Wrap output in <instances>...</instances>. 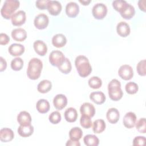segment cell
<instances>
[{
    "label": "cell",
    "instance_id": "obj_1",
    "mask_svg": "<svg viewBox=\"0 0 146 146\" xmlns=\"http://www.w3.org/2000/svg\"><path fill=\"white\" fill-rule=\"evenodd\" d=\"M75 64L79 76L82 78L88 76L92 71V67L88 58L84 55L78 56L75 60Z\"/></svg>",
    "mask_w": 146,
    "mask_h": 146
},
{
    "label": "cell",
    "instance_id": "obj_2",
    "mask_svg": "<svg viewBox=\"0 0 146 146\" xmlns=\"http://www.w3.org/2000/svg\"><path fill=\"white\" fill-rule=\"evenodd\" d=\"M43 68V63L41 60L37 58L31 59L28 63L27 75L31 80L38 79L40 76Z\"/></svg>",
    "mask_w": 146,
    "mask_h": 146
},
{
    "label": "cell",
    "instance_id": "obj_3",
    "mask_svg": "<svg viewBox=\"0 0 146 146\" xmlns=\"http://www.w3.org/2000/svg\"><path fill=\"white\" fill-rule=\"evenodd\" d=\"M20 2L17 0H6L1 9V15L6 19L11 18L15 11L19 8Z\"/></svg>",
    "mask_w": 146,
    "mask_h": 146
},
{
    "label": "cell",
    "instance_id": "obj_4",
    "mask_svg": "<svg viewBox=\"0 0 146 146\" xmlns=\"http://www.w3.org/2000/svg\"><path fill=\"white\" fill-rule=\"evenodd\" d=\"M108 93L110 98L113 101H118L121 99L123 92L121 88L120 82L113 79L108 84Z\"/></svg>",
    "mask_w": 146,
    "mask_h": 146
},
{
    "label": "cell",
    "instance_id": "obj_5",
    "mask_svg": "<svg viewBox=\"0 0 146 146\" xmlns=\"http://www.w3.org/2000/svg\"><path fill=\"white\" fill-rule=\"evenodd\" d=\"M63 53L59 50L52 51L49 55V62L52 66L59 67L60 66L65 59Z\"/></svg>",
    "mask_w": 146,
    "mask_h": 146
},
{
    "label": "cell",
    "instance_id": "obj_6",
    "mask_svg": "<svg viewBox=\"0 0 146 146\" xmlns=\"http://www.w3.org/2000/svg\"><path fill=\"white\" fill-rule=\"evenodd\" d=\"M92 13L96 19H103L107 15V7L104 3H96L92 7Z\"/></svg>",
    "mask_w": 146,
    "mask_h": 146
},
{
    "label": "cell",
    "instance_id": "obj_7",
    "mask_svg": "<svg viewBox=\"0 0 146 146\" xmlns=\"http://www.w3.org/2000/svg\"><path fill=\"white\" fill-rule=\"evenodd\" d=\"M49 23V19L48 16L44 14L41 13L37 15L34 20V24L35 27L39 30H43L46 28Z\"/></svg>",
    "mask_w": 146,
    "mask_h": 146
},
{
    "label": "cell",
    "instance_id": "obj_8",
    "mask_svg": "<svg viewBox=\"0 0 146 146\" xmlns=\"http://www.w3.org/2000/svg\"><path fill=\"white\" fill-rule=\"evenodd\" d=\"M118 74L119 76L123 80H130L133 76V68L128 64H123L119 68Z\"/></svg>",
    "mask_w": 146,
    "mask_h": 146
},
{
    "label": "cell",
    "instance_id": "obj_9",
    "mask_svg": "<svg viewBox=\"0 0 146 146\" xmlns=\"http://www.w3.org/2000/svg\"><path fill=\"white\" fill-rule=\"evenodd\" d=\"M26 20V13L23 10H19L15 13L11 18L12 24L15 26H20L23 25L25 23Z\"/></svg>",
    "mask_w": 146,
    "mask_h": 146
},
{
    "label": "cell",
    "instance_id": "obj_10",
    "mask_svg": "<svg viewBox=\"0 0 146 146\" xmlns=\"http://www.w3.org/2000/svg\"><path fill=\"white\" fill-rule=\"evenodd\" d=\"M62 5L57 1H49L47 3V9L49 13L54 16H56L62 11Z\"/></svg>",
    "mask_w": 146,
    "mask_h": 146
},
{
    "label": "cell",
    "instance_id": "obj_11",
    "mask_svg": "<svg viewBox=\"0 0 146 146\" xmlns=\"http://www.w3.org/2000/svg\"><path fill=\"white\" fill-rule=\"evenodd\" d=\"M136 116L134 112H128L125 113L123 117V123L124 125L128 128L131 129L135 127L136 122Z\"/></svg>",
    "mask_w": 146,
    "mask_h": 146
},
{
    "label": "cell",
    "instance_id": "obj_12",
    "mask_svg": "<svg viewBox=\"0 0 146 146\" xmlns=\"http://www.w3.org/2000/svg\"><path fill=\"white\" fill-rule=\"evenodd\" d=\"M53 104L56 109L61 110L67 106V99L63 94H58L54 98Z\"/></svg>",
    "mask_w": 146,
    "mask_h": 146
},
{
    "label": "cell",
    "instance_id": "obj_13",
    "mask_svg": "<svg viewBox=\"0 0 146 146\" xmlns=\"http://www.w3.org/2000/svg\"><path fill=\"white\" fill-rule=\"evenodd\" d=\"M79 12V5L74 2H70L66 5V13L70 18H74L78 15Z\"/></svg>",
    "mask_w": 146,
    "mask_h": 146
},
{
    "label": "cell",
    "instance_id": "obj_14",
    "mask_svg": "<svg viewBox=\"0 0 146 146\" xmlns=\"http://www.w3.org/2000/svg\"><path fill=\"white\" fill-rule=\"evenodd\" d=\"M80 112L82 115L92 117L95 113V108L93 104L88 102H85L80 107Z\"/></svg>",
    "mask_w": 146,
    "mask_h": 146
},
{
    "label": "cell",
    "instance_id": "obj_15",
    "mask_svg": "<svg viewBox=\"0 0 146 146\" xmlns=\"http://www.w3.org/2000/svg\"><path fill=\"white\" fill-rule=\"evenodd\" d=\"M119 13L124 19H130L135 15V10L132 5L127 3Z\"/></svg>",
    "mask_w": 146,
    "mask_h": 146
},
{
    "label": "cell",
    "instance_id": "obj_16",
    "mask_svg": "<svg viewBox=\"0 0 146 146\" xmlns=\"http://www.w3.org/2000/svg\"><path fill=\"white\" fill-rule=\"evenodd\" d=\"M14 137V133L12 129L8 128H3L0 131V140L2 142L7 143L11 141Z\"/></svg>",
    "mask_w": 146,
    "mask_h": 146
},
{
    "label": "cell",
    "instance_id": "obj_17",
    "mask_svg": "<svg viewBox=\"0 0 146 146\" xmlns=\"http://www.w3.org/2000/svg\"><path fill=\"white\" fill-rule=\"evenodd\" d=\"M116 31L120 36L126 37L130 34L129 25L125 22H120L117 25Z\"/></svg>",
    "mask_w": 146,
    "mask_h": 146
},
{
    "label": "cell",
    "instance_id": "obj_18",
    "mask_svg": "<svg viewBox=\"0 0 146 146\" xmlns=\"http://www.w3.org/2000/svg\"><path fill=\"white\" fill-rule=\"evenodd\" d=\"M8 50L10 54L12 56H18L24 53L25 48V47L21 44L13 43L9 46Z\"/></svg>",
    "mask_w": 146,
    "mask_h": 146
},
{
    "label": "cell",
    "instance_id": "obj_19",
    "mask_svg": "<svg viewBox=\"0 0 146 146\" xmlns=\"http://www.w3.org/2000/svg\"><path fill=\"white\" fill-rule=\"evenodd\" d=\"M106 117L108 122L111 124H115L119 120L120 113L116 108H111L107 112Z\"/></svg>",
    "mask_w": 146,
    "mask_h": 146
},
{
    "label": "cell",
    "instance_id": "obj_20",
    "mask_svg": "<svg viewBox=\"0 0 146 146\" xmlns=\"http://www.w3.org/2000/svg\"><path fill=\"white\" fill-rule=\"evenodd\" d=\"M11 36L14 40L17 42H23L27 38V33L22 28L15 29L11 31Z\"/></svg>",
    "mask_w": 146,
    "mask_h": 146
},
{
    "label": "cell",
    "instance_id": "obj_21",
    "mask_svg": "<svg viewBox=\"0 0 146 146\" xmlns=\"http://www.w3.org/2000/svg\"><path fill=\"white\" fill-rule=\"evenodd\" d=\"M33 47L35 51L40 56H44L47 52V47L46 43L40 40H37L34 42Z\"/></svg>",
    "mask_w": 146,
    "mask_h": 146
},
{
    "label": "cell",
    "instance_id": "obj_22",
    "mask_svg": "<svg viewBox=\"0 0 146 146\" xmlns=\"http://www.w3.org/2000/svg\"><path fill=\"white\" fill-rule=\"evenodd\" d=\"M17 131L21 136L23 137H29L33 133L34 127L31 125V124L27 125H20Z\"/></svg>",
    "mask_w": 146,
    "mask_h": 146
},
{
    "label": "cell",
    "instance_id": "obj_23",
    "mask_svg": "<svg viewBox=\"0 0 146 146\" xmlns=\"http://www.w3.org/2000/svg\"><path fill=\"white\" fill-rule=\"evenodd\" d=\"M67 39L62 34H57L52 38V43L54 46L57 48H60L66 45Z\"/></svg>",
    "mask_w": 146,
    "mask_h": 146
},
{
    "label": "cell",
    "instance_id": "obj_24",
    "mask_svg": "<svg viewBox=\"0 0 146 146\" xmlns=\"http://www.w3.org/2000/svg\"><path fill=\"white\" fill-rule=\"evenodd\" d=\"M90 99L96 104H102L106 101V96L101 91L92 92L90 95Z\"/></svg>",
    "mask_w": 146,
    "mask_h": 146
},
{
    "label": "cell",
    "instance_id": "obj_25",
    "mask_svg": "<svg viewBox=\"0 0 146 146\" xmlns=\"http://www.w3.org/2000/svg\"><path fill=\"white\" fill-rule=\"evenodd\" d=\"M64 115L66 120L70 123L75 122L78 116L76 110L73 107H70L66 109Z\"/></svg>",
    "mask_w": 146,
    "mask_h": 146
},
{
    "label": "cell",
    "instance_id": "obj_26",
    "mask_svg": "<svg viewBox=\"0 0 146 146\" xmlns=\"http://www.w3.org/2000/svg\"><path fill=\"white\" fill-rule=\"evenodd\" d=\"M17 121L20 125L30 124L31 122V116L29 112L23 111L18 115Z\"/></svg>",
    "mask_w": 146,
    "mask_h": 146
},
{
    "label": "cell",
    "instance_id": "obj_27",
    "mask_svg": "<svg viewBox=\"0 0 146 146\" xmlns=\"http://www.w3.org/2000/svg\"><path fill=\"white\" fill-rule=\"evenodd\" d=\"M36 108L38 111L41 113H47L50 108L49 102L44 99H39L36 104Z\"/></svg>",
    "mask_w": 146,
    "mask_h": 146
},
{
    "label": "cell",
    "instance_id": "obj_28",
    "mask_svg": "<svg viewBox=\"0 0 146 146\" xmlns=\"http://www.w3.org/2000/svg\"><path fill=\"white\" fill-rule=\"evenodd\" d=\"M52 88L51 82L48 80H43L39 82L37 86L38 91L40 93L45 94L51 90Z\"/></svg>",
    "mask_w": 146,
    "mask_h": 146
},
{
    "label": "cell",
    "instance_id": "obj_29",
    "mask_svg": "<svg viewBox=\"0 0 146 146\" xmlns=\"http://www.w3.org/2000/svg\"><path fill=\"white\" fill-rule=\"evenodd\" d=\"M106 123L103 119H97L93 123L92 129L95 133H100L106 129Z\"/></svg>",
    "mask_w": 146,
    "mask_h": 146
},
{
    "label": "cell",
    "instance_id": "obj_30",
    "mask_svg": "<svg viewBox=\"0 0 146 146\" xmlns=\"http://www.w3.org/2000/svg\"><path fill=\"white\" fill-rule=\"evenodd\" d=\"M83 141L87 146H98L99 144V140L94 135H87L83 138Z\"/></svg>",
    "mask_w": 146,
    "mask_h": 146
},
{
    "label": "cell",
    "instance_id": "obj_31",
    "mask_svg": "<svg viewBox=\"0 0 146 146\" xmlns=\"http://www.w3.org/2000/svg\"><path fill=\"white\" fill-rule=\"evenodd\" d=\"M83 136V131L79 128L75 127L72 128L69 131V137L71 140L79 141Z\"/></svg>",
    "mask_w": 146,
    "mask_h": 146
},
{
    "label": "cell",
    "instance_id": "obj_32",
    "mask_svg": "<svg viewBox=\"0 0 146 146\" xmlns=\"http://www.w3.org/2000/svg\"><path fill=\"white\" fill-rule=\"evenodd\" d=\"M58 68L60 71L64 74H67L70 73L72 69V66L70 60L68 58H66L63 63Z\"/></svg>",
    "mask_w": 146,
    "mask_h": 146
},
{
    "label": "cell",
    "instance_id": "obj_33",
    "mask_svg": "<svg viewBox=\"0 0 146 146\" xmlns=\"http://www.w3.org/2000/svg\"><path fill=\"white\" fill-rule=\"evenodd\" d=\"M89 86L93 89H98L102 85V79L98 76H92L88 80Z\"/></svg>",
    "mask_w": 146,
    "mask_h": 146
},
{
    "label": "cell",
    "instance_id": "obj_34",
    "mask_svg": "<svg viewBox=\"0 0 146 146\" xmlns=\"http://www.w3.org/2000/svg\"><path fill=\"white\" fill-rule=\"evenodd\" d=\"M23 66V60L19 57H16L11 62V68L14 71L21 70Z\"/></svg>",
    "mask_w": 146,
    "mask_h": 146
},
{
    "label": "cell",
    "instance_id": "obj_35",
    "mask_svg": "<svg viewBox=\"0 0 146 146\" xmlns=\"http://www.w3.org/2000/svg\"><path fill=\"white\" fill-rule=\"evenodd\" d=\"M125 89L126 92L128 94L133 95L137 93L139 90V87L136 83L133 82H129L126 84L125 86Z\"/></svg>",
    "mask_w": 146,
    "mask_h": 146
},
{
    "label": "cell",
    "instance_id": "obj_36",
    "mask_svg": "<svg viewBox=\"0 0 146 146\" xmlns=\"http://www.w3.org/2000/svg\"><path fill=\"white\" fill-rule=\"evenodd\" d=\"M80 123L81 126L86 129H88L92 126V121L91 117L86 115H82L80 119Z\"/></svg>",
    "mask_w": 146,
    "mask_h": 146
},
{
    "label": "cell",
    "instance_id": "obj_37",
    "mask_svg": "<svg viewBox=\"0 0 146 146\" xmlns=\"http://www.w3.org/2000/svg\"><path fill=\"white\" fill-rule=\"evenodd\" d=\"M136 129L140 133H145L146 132V120L145 117L140 118L135 124Z\"/></svg>",
    "mask_w": 146,
    "mask_h": 146
},
{
    "label": "cell",
    "instance_id": "obj_38",
    "mask_svg": "<svg viewBox=\"0 0 146 146\" xmlns=\"http://www.w3.org/2000/svg\"><path fill=\"white\" fill-rule=\"evenodd\" d=\"M48 119L52 124H56L59 123L61 120V115L57 111H54L49 115Z\"/></svg>",
    "mask_w": 146,
    "mask_h": 146
},
{
    "label": "cell",
    "instance_id": "obj_39",
    "mask_svg": "<svg viewBox=\"0 0 146 146\" xmlns=\"http://www.w3.org/2000/svg\"><path fill=\"white\" fill-rule=\"evenodd\" d=\"M136 70L138 74L140 76H145L146 68H145V59L140 60L137 64Z\"/></svg>",
    "mask_w": 146,
    "mask_h": 146
},
{
    "label": "cell",
    "instance_id": "obj_40",
    "mask_svg": "<svg viewBox=\"0 0 146 146\" xmlns=\"http://www.w3.org/2000/svg\"><path fill=\"white\" fill-rule=\"evenodd\" d=\"M127 2L123 0H116L112 2V6L115 10L120 12L123 8L127 5Z\"/></svg>",
    "mask_w": 146,
    "mask_h": 146
},
{
    "label": "cell",
    "instance_id": "obj_41",
    "mask_svg": "<svg viewBox=\"0 0 146 146\" xmlns=\"http://www.w3.org/2000/svg\"><path fill=\"white\" fill-rule=\"evenodd\" d=\"M146 139L144 136H139L135 137L133 140V145L135 146H143L145 145Z\"/></svg>",
    "mask_w": 146,
    "mask_h": 146
},
{
    "label": "cell",
    "instance_id": "obj_42",
    "mask_svg": "<svg viewBox=\"0 0 146 146\" xmlns=\"http://www.w3.org/2000/svg\"><path fill=\"white\" fill-rule=\"evenodd\" d=\"M48 1L49 0H38L35 2L36 6L40 10H44L47 9Z\"/></svg>",
    "mask_w": 146,
    "mask_h": 146
},
{
    "label": "cell",
    "instance_id": "obj_43",
    "mask_svg": "<svg viewBox=\"0 0 146 146\" xmlns=\"http://www.w3.org/2000/svg\"><path fill=\"white\" fill-rule=\"evenodd\" d=\"M10 41L9 36L5 33H1L0 34V44L1 45H6Z\"/></svg>",
    "mask_w": 146,
    "mask_h": 146
},
{
    "label": "cell",
    "instance_id": "obj_44",
    "mask_svg": "<svg viewBox=\"0 0 146 146\" xmlns=\"http://www.w3.org/2000/svg\"><path fill=\"white\" fill-rule=\"evenodd\" d=\"M0 62H1V64H0V71L2 72L4 70H5L6 68L7 62L5 60V59H4L2 56L0 57Z\"/></svg>",
    "mask_w": 146,
    "mask_h": 146
},
{
    "label": "cell",
    "instance_id": "obj_45",
    "mask_svg": "<svg viewBox=\"0 0 146 146\" xmlns=\"http://www.w3.org/2000/svg\"><path fill=\"white\" fill-rule=\"evenodd\" d=\"M66 145L67 146H80V144L79 143V141H75V140H68L66 144Z\"/></svg>",
    "mask_w": 146,
    "mask_h": 146
},
{
    "label": "cell",
    "instance_id": "obj_46",
    "mask_svg": "<svg viewBox=\"0 0 146 146\" xmlns=\"http://www.w3.org/2000/svg\"><path fill=\"white\" fill-rule=\"evenodd\" d=\"M145 0H140L138 2V6L140 10L145 12Z\"/></svg>",
    "mask_w": 146,
    "mask_h": 146
},
{
    "label": "cell",
    "instance_id": "obj_47",
    "mask_svg": "<svg viewBox=\"0 0 146 146\" xmlns=\"http://www.w3.org/2000/svg\"><path fill=\"white\" fill-rule=\"evenodd\" d=\"M79 2L82 3L83 5L86 6V5H88L90 2H91V1L90 0H79Z\"/></svg>",
    "mask_w": 146,
    "mask_h": 146
}]
</instances>
